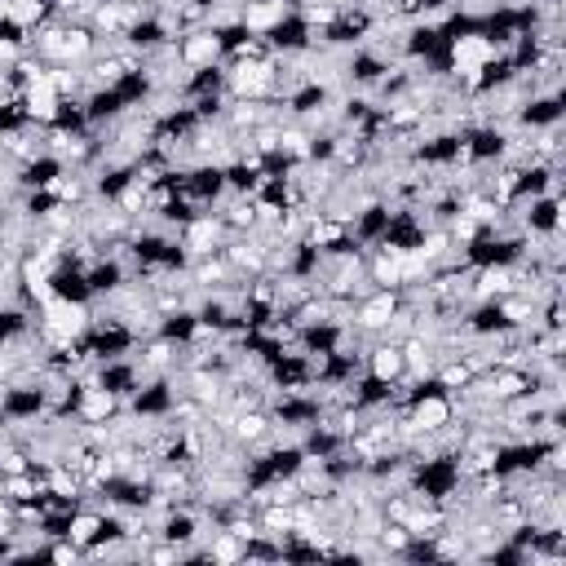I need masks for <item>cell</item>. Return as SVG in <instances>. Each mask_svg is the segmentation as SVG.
Returning a JSON list of instances; mask_svg holds the SVG:
<instances>
[{
    "mask_svg": "<svg viewBox=\"0 0 566 566\" xmlns=\"http://www.w3.org/2000/svg\"><path fill=\"white\" fill-rule=\"evenodd\" d=\"M452 416H456V403L447 394H425V399H416L412 416L403 420V434H443L452 425Z\"/></svg>",
    "mask_w": 566,
    "mask_h": 566,
    "instance_id": "6da1fadb",
    "label": "cell"
},
{
    "mask_svg": "<svg viewBox=\"0 0 566 566\" xmlns=\"http://www.w3.org/2000/svg\"><path fill=\"white\" fill-rule=\"evenodd\" d=\"M394 319H399V297H394V288H381L376 297H367L359 306L355 328H363V332H381V328H390Z\"/></svg>",
    "mask_w": 566,
    "mask_h": 566,
    "instance_id": "7a4b0ae2",
    "label": "cell"
},
{
    "mask_svg": "<svg viewBox=\"0 0 566 566\" xmlns=\"http://www.w3.org/2000/svg\"><path fill=\"white\" fill-rule=\"evenodd\" d=\"M367 372H372V381H381V385H399L403 376H408V359H403V346H376L372 355H367Z\"/></svg>",
    "mask_w": 566,
    "mask_h": 566,
    "instance_id": "3957f363",
    "label": "cell"
},
{
    "mask_svg": "<svg viewBox=\"0 0 566 566\" xmlns=\"http://www.w3.org/2000/svg\"><path fill=\"white\" fill-rule=\"evenodd\" d=\"M217 53H221V40H217V31H191L186 40H182V67H191V71H204L217 62Z\"/></svg>",
    "mask_w": 566,
    "mask_h": 566,
    "instance_id": "277c9868",
    "label": "cell"
},
{
    "mask_svg": "<svg viewBox=\"0 0 566 566\" xmlns=\"http://www.w3.org/2000/svg\"><path fill=\"white\" fill-rule=\"evenodd\" d=\"M221 230H226V221H221V217H195V221L186 226L182 244H186L195 257H208V253H217V244H221Z\"/></svg>",
    "mask_w": 566,
    "mask_h": 566,
    "instance_id": "5b68a950",
    "label": "cell"
},
{
    "mask_svg": "<svg viewBox=\"0 0 566 566\" xmlns=\"http://www.w3.org/2000/svg\"><path fill=\"white\" fill-rule=\"evenodd\" d=\"M226 425H230V434H235L239 443H261V438L270 434V416L257 412V408H239Z\"/></svg>",
    "mask_w": 566,
    "mask_h": 566,
    "instance_id": "8992f818",
    "label": "cell"
},
{
    "mask_svg": "<svg viewBox=\"0 0 566 566\" xmlns=\"http://www.w3.org/2000/svg\"><path fill=\"white\" fill-rule=\"evenodd\" d=\"M85 403H80V416L85 420H94V425H103L106 416L115 412V390H106V385H98V381H85Z\"/></svg>",
    "mask_w": 566,
    "mask_h": 566,
    "instance_id": "52a82bcc",
    "label": "cell"
},
{
    "mask_svg": "<svg viewBox=\"0 0 566 566\" xmlns=\"http://www.w3.org/2000/svg\"><path fill=\"white\" fill-rule=\"evenodd\" d=\"M45 18H49V4H45V0H9V22H13L18 31H36Z\"/></svg>",
    "mask_w": 566,
    "mask_h": 566,
    "instance_id": "ba28073f",
    "label": "cell"
},
{
    "mask_svg": "<svg viewBox=\"0 0 566 566\" xmlns=\"http://www.w3.org/2000/svg\"><path fill=\"white\" fill-rule=\"evenodd\" d=\"M94 53V31L89 27H62V62H80Z\"/></svg>",
    "mask_w": 566,
    "mask_h": 566,
    "instance_id": "9c48e42d",
    "label": "cell"
},
{
    "mask_svg": "<svg viewBox=\"0 0 566 566\" xmlns=\"http://www.w3.org/2000/svg\"><path fill=\"white\" fill-rule=\"evenodd\" d=\"M106 526V517L103 514H80V517H71L67 522V540L71 544H80V549H89L94 540H98V531Z\"/></svg>",
    "mask_w": 566,
    "mask_h": 566,
    "instance_id": "30bf717a",
    "label": "cell"
},
{
    "mask_svg": "<svg viewBox=\"0 0 566 566\" xmlns=\"http://www.w3.org/2000/svg\"><path fill=\"white\" fill-rule=\"evenodd\" d=\"M208 558H217V562H239V558H248V544H244L239 535H230V531H212Z\"/></svg>",
    "mask_w": 566,
    "mask_h": 566,
    "instance_id": "8fae6325",
    "label": "cell"
},
{
    "mask_svg": "<svg viewBox=\"0 0 566 566\" xmlns=\"http://www.w3.org/2000/svg\"><path fill=\"white\" fill-rule=\"evenodd\" d=\"M473 376H478V372H473V363L461 359V355H456L452 363H443V367H438V381H443V390H452V394L469 390V381H473Z\"/></svg>",
    "mask_w": 566,
    "mask_h": 566,
    "instance_id": "7c38bea8",
    "label": "cell"
},
{
    "mask_svg": "<svg viewBox=\"0 0 566 566\" xmlns=\"http://www.w3.org/2000/svg\"><path fill=\"white\" fill-rule=\"evenodd\" d=\"M45 191H49L53 200H62V204H76L80 195H85V186H80V177H71V173H58L45 182Z\"/></svg>",
    "mask_w": 566,
    "mask_h": 566,
    "instance_id": "4fadbf2b",
    "label": "cell"
},
{
    "mask_svg": "<svg viewBox=\"0 0 566 566\" xmlns=\"http://www.w3.org/2000/svg\"><path fill=\"white\" fill-rule=\"evenodd\" d=\"M4 491H9V500H18V505H27V500H36V496H40V482H31L27 473H9V482H4Z\"/></svg>",
    "mask_w": 566,
    "mask_h": 566,
    "instance_id": "5bb4252c",
    "label": "cell"
},
{
    "mask_svg": "<svg viewBox=\"0 0 566 566\" xmlns=\"http://www.w3.org/2000/svg\"><path fill=\"white\" fill-rule=\"evenodd\" d=\"M0 469H4V473H27V452H18V447H9V443L0 438Z\"/></svg>",
    "mask_w": 566,
    "mask_h": 566,
    "instance_id": "9a60e30c",
    "label": "cell"
},
{
    "mask_svg": "<svg viewBox=\"0 0 566 566\" xmlns=\"http://www.w3.org/2000/svg\"><path fill=\"white\" fill-rule=\"evenodd\" d=\"M49 558L53 562H76V558H80V544H71V540H67V544H53Z\"/></svg>",
    "mask_w": 566,
    "mask_h": 566,
    "instance_id": "2e32d148",
    "label": "cell"
}]
</instances>
